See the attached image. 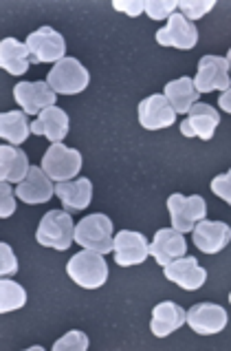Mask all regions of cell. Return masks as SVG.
<instances>
[{"mask_svg": "<svg viewBox=\"0 0 231 351\" xmlns=\"http://www.w3.org/2000/svg\"><path fill=\"white\" fill-rule=\"evenodd\" d=\"M66 274L79 287L99 289L108 280V263L104 261V254L93 252V250H82V252L73 254V258H68Z\"/></svg>", "mask_w": 231, "mask_h": 351, "instance_id": "obj_1", "label": "cell"}, {"mask_svg": "<svg viewBox=\"0 0 231 351\" xmlns=\"http://www.w3.org/2000/svg\"><path fill=\"white\" fill-rule=\"evenodd\" d=\"M36 239L44 247H53L59 250V252L68 250L75 241V226L71 213H66V210H49L38 226Z\"/></svg>", "mask_w": 231, "mask_h": 351, "instance_id": "obj_2", "label": "cell"}, {"mask_svg": "<svg viewBox=\"0 0 231 351\" xmlns=\"http://www.w3.org/2000/svg\"><path fill=\"white\" fill-rule=\"evenodd\" d=\"M75 243L99 254L113 252V221L106 215H88L75 226Z\"/></svg>", "mask_w": 231, "mask_h": 351, "instance_id": "obj_3", "label": "cell"}, {"mask_svg": "<svg viewBox=\"0 0 231 351\" xmlns=\"http://www.w3.org/2000/svg\"><path fill=\"white\" fill-rule=\"evenodd\" d=\"M46 82L57 95H77L88 86L90 73L82 66L79 60L64 58L53 64V69L46 75Z\"/></svg>", "mask_w": 231, "mask_h": 351, "instance_id": "obj_4", "label": "cell"}, {"mask_svg": "<svg viewBox=\"0 0 231 351\" xmlns=\"http://www.w3.org/2000/svg\"><path fill=\"white\" fill-rule=\"evenodd\" d=\"M169 219H172V228L178 232H194L196 223H200L207 217V204L203 197H185L180 193L169 195L167 199Z\"/></svg>", "mask_w": 231, "mask_h": 351, "instance_id": "obj_5", "label": "cell"}, {"mask_svg": "<svg viewBox=\"0 0 231 351\" xmlns=\"http://www.w3.org/2000/svg\"><path fill=\"white\" fill-rule=\"evenodd\" d=\"M42 170L53 182H71L82 170V155L75 148H66L62 142L51 144L42 157Z\"/></svg>", "mask_w": 231, "mask_h": 351, "instance_id": "obj_6", "label": "cell"}, {"mask_svg": "<svg viewBox=\"0 0 231 351\" xmlns=\"http://www.w3.org/2000/svg\"><path fill=\"white\" fill-rule=\"evenodd\" d=\"M27 49L31 53V62L44 64V62H59L66 56V43L62 34H57L53 27H40L38 32L27 36Z\"/></svg>", "mask_w": 231, "mask_h": 351, "instance_id": "obj_7", "label": "cell"}, {"mask_svg": "<svg viewBox=\"0 0 231 351\" xmlns=\"http://www.w3.org/2000/svg\"><path fill=\"white\" fill-rule=\"evenodd\" d=\"M198 93H212V91H227L231 86L229 80V60L220 56H205L200 58L198 71L194 77Z\"/></svg>", "mask_w": 231, "mask_h": 351, "instance_id": "obj_8", "label": "cell"}, {"mask_svg": "<svg viewBox=\"0 0 231 351\" xmlns=\"http://www.w3.org/2000/svg\"><path fill=\"white\" fill-rule=\"evenodd\" d=\"M14 97L27 115L38 117L46 108L55 106L57 93L49 86V82H20L14 86Z\"/></svg>", "mask_w": 231, "mask_h": 351, "instance_id": "obj_9", "label": "cell"}, {"mask_svg": "<svg viewBox=\"0 0 231 351\" xmlns=\"http://www.w3.org/2000/svg\"><path fill=\"white\" fill-rule=\"evenodd\" d=\"M113 254H115V263L122 267H133L144 263L150 256V243L141 232H135V230H122L115 237L113 243Z\"/></svg>", "mask_w": 231, "mask_h": 351, "instance_id": "obj_10", "label": "cell"}, {"mask_svg": "<svg viewBox=\"0 0 231 351\" xmlns=\"http://www.w3.org/2000/svg\"><path fill=\"white\" fill-rule=\"evenodd\" d=\"M154 38L161 47L194 49L198 43V29L194 23H189L183 14H172L167 18V27L159 29Z\"/></svg>", "mask_w": 231, "mask_h": 351, "instance_id": "obj_11", "label": "cell"}, {"mask_svg": "<svg viewBox=\"0 0 231 351\" xmlns=\"http://www.w3.org/2000/svg\"><path fill=\"white\" fill-rule=\"evenodd\" d=\"M220 124V115L212 104H194L192 111L180 122V135L183 137H198L203 142L214 139V133Z\"/></svg>", "mask_w": 231, "mask_h": 351, "instance_id": "obj_12", "label": "cell"}, {"mask_svg": "<svg viewBox=\"0 0 231 351\" xmlns=\"http://www.w3.org/2000/svg\"><path fill=\"white\" fill-rule=\"evenodd\" d=\"M53 195H55L53 179L44 173L42 166H31L29 175L16 186V197L29 206L46 204Z\"/></svg>", "mask_w": 231, "mask_h": 351, "instance_id": "obj_13", "label": "cell"}, {"mask_svg": "<svg viewBox=\"0 0 231 351\" xmlns=\"http://www.w3.org/2000/svg\"><path fill=\"white\" fill-rule=\"evenodd\" d=\"M176 122V111L172 104L167 102L163 93H154L146 97L139 104V124L146 130H159V128H169Z\"/></svg>", "mask_w": 231, "mask_h": 351, "instance_id": "obj_14", "label": "cell"}, {"mask_svg": "<svg viewBox=\"0 0 231 351\" xmlns=\"http://www.w3.org/2000/svg\"><path fill=\"white\" fill-rule=\"evenodd\" d=\"M163 274L167 280H172L178 287L187 289V292L200 289L207 280V269L200 267L196 256H180L172 261V263L163 267Z\"/></svg>", "mask_w": 231, "mask_h": 351, "instance_id": "obj_15", "label": "cell"}, {"mask_svg": "<svg viewBox=\"0 0 231 351\" xmlns=\"http://www.w3.org/2000/svg\"><path fill=\"white\" fill-rule=\"evenodd\" d=\"M150 254L154 256L159 265H169L172 261L187 254V241L183 232H178L174 228H161L150 243Z\"/></svg>", "mask_w": 231, "mask_h": 351, "instance_id": "obj_16", "label": "cell"}, {"mask_svg": "<svg viewBox=\"0 0 231 351\" xmlns=\"http://www.w3.org/2000/svg\"><path fill=\"white\" fill-rule=\"evenodd\" d=\"M187 325L200 336H214L227 327V312L214 303H198L187 312Z\"/></svg>", "mask_w": 231, "mask_h": 351, "instance_id": "obj_17", "label": "cell"}, {"mask_svg": "<svg viewBox=\"0 0 231 351\" xmlns=\"http://www.w3.org/2000/svg\"><path fill=\"white\" fill-rule=\"evenodd\" d=\"M231 228L225 221H207L203 219L194 228V245L205 254H218L229 245Z\"/></svg>", "mask_w": 231, "mask_h": 351, "instance_id": "obj_18", "label": "cell"}, {"mask_svg": "<svg viewBox=\"0 0 231 351\" xmlns=\"http://www.w3.org/2000/svg\"><path fill=\"white\" fill-rule=\"evenodd\" d=\"M55 195L59 197L66 213H82L90 206L93 199V184L86 177L71 179V182H59L55 186Z\"/></svg>", "mask_w": 231, "mask_h": 351, "instance_id": "obj_19", "label": "cell"}, {"mask_svg": "<svg viewBox=\"0 0 231 351\" xmlns=\"http://www.w3.org/2000/svg\"><path fill=\"white\" fill-rule=\"evenodd\" d=\"M187 323V312L176 303L163 300L152 309V320H150V329L157 338H167L172 332L180 329Z\"/></svg>", "mask_w": 231, "mask_h": 351, "instance_id": "obj_20", "label": "cell"}, {"mask_svg": "<svg viewBox=\"0 0 231 351\" xmlns=\"http://www.w3.org/2000/svg\"><path fill=\"white\" fill-rule=\"evenodd\" d=\"M31 133L44 135L51 144L62 142L68 133V115L57 106L46 108L36 117V122H31Z\"/></svg>", "mask_w": 231, "mask_h": 351, "instance_id": "obj_21", "label": "cell"}, {"mask_svg": "<svg viewBox=\"0 0 231 351\" xmlns=\"http://www.w3.org/2000/svg\"><path fill=\"white\" fill-rule=\"evenodd\" d=\"M29 170H31V166H29V157L23 148L14 144H5L0 148V175H3V182L20 184L29 175Z\"/></svg>", "mask_w": 231, "mask_h": 351, "instance_id": "obj_22", "label": "cell"}, {"mask_svg": "<svg viewBox=\"0 0 231 351\" xmlns=\"http://www.w3.org/2000/svg\"><path fill=\"white\" fill-rule=\"evenodd\" d=\"M163 95L167 97V102L172 104V108L178 113H189L192 111V106L198 104V91H196V84L192 77H178V80H172V82L165 84V91Z\"/></svg>", "mask_w": 231, "mask_h": 351, "instance_id": "obj_23", "label": "cell"}, {"mask_svg": "<svg viewBox=\"0 0 231 351\" xmlns=\"http://www.w3.org/2000/svg\"><path fill=\"white\" fill-rule=\"evenodd\" d=\"M31 64V53H29L27 45L18 43L16 38H5L0 43V66L12 75H23L29 71Z\"/></svg>", "mask_w": 231, "mask_h": 351, "instance_id": "obj_24", "label": "cell"}, {"mask_svg": "<svg viewBox=\"0 0 231 351\" xmlns=\"http://www.w3.org/2000/svg\"><path fill=\"white\" fill-rule=\"evenodd\" d=\"M29 133H31V122L27 119L25 111H7L0 115V137L5 142L20 146L27 142Z\"/></svg>", "mask_w": 231, "mask_h": 351, "instance_id": "obj_25", "label": "cell"}, {"mask_svg": "<svg viewBox=\"0 0 231 351\" xmlns=\"http://www.w3.org/2000/svg\"><path fill=\"white\" fill-rule=\"evenodd\" d=\"M25 305H27L25 287L20 283H16V280L3 278V283H0V312L9 314V312H16V309L25 307Z\"/></svg>", "mask_w": 231, "mask_h": 351, "instance_id": "obj_26", "label": "cell"}, {"mask_svg": "<svg viewBox=\"0 0 231 351\" xmlns=\"http://www.w3.org/2000/svg\"><path fill=\"white\" fill-rule=\"evenodd\" d=\"M216 7V0H178V14H183L189 23L205 18L207 12Z\"/></svg>", "mask_w": 231, "mask_h": 351, "instance_id": "obj_27", "label": "cell"}, {"mask_svg": "<svg viewBox=\"0 0 231 351\" xmlns=\"http://www.w3.org/2000/svg\"><path fill=\"white\" fill-rule=\"evenodd\" d=\"M86 349H88V336L84 332H77V329L64 334L53 345V351H86Z\"/></svg>", "mask_w": 231, "mask_h": 351, "instance_id": "obj_28", "label": "cell"}, {"mask_svg": "<svg viewBox=\"0 0 231 351\" xmlns=\"http://www.w3.org/2000/svg\"><path fill=\"white\" fill-rule=\"evenodd\" d=\"M176 9L178 0H146V14L152 20H167Z\"/></svg>", "mask_w": 231, "mask_h": 351, "instance_id": "obj_29", "label": "cell"}, {"mask_svg": "<svg viewBox=\"0 0 231 351\" xmlns=\"http://www.w3.org/2000/svg\"><path fill=\"white\" fill-rule=\"evenodd\" d=\"M16 213V190H12L9 182L0 184V217L9 219Z\"/></svg>", "mask_w": 231, "mask_h": 351, "instance_id": "obj_30", "label": "cell"}, {"mask_svg": "<svg viewBox=\"0 0 231 351\" xmlns=\"http://www.w3.org/2000/svg\"><path fill=\"white\" fill-rule=\"evenodd\" d=\"M18 272V261L9 243H0V274L14 276Z\"/></svg>", "mask_w": 231, "mask_h": 351, "instance_id": "obj_31", "label": "cell"}, {"mask_svg": "<svg viewBox=\"0 0 231 351\" xmlns=\"http://www.w3.org/2000/svg\"><path fill=\"white\" fill-rule=\"evenodd\" d=\"M212 193L218 195L223 202H227L231 206V168L223 175H216L212 182Z\"/></svg>", "mask_w": 231, "mask_h": 351, "instance_id": "obj_32", "label": "cell"}, {"mask_svg": "<svg viewBox=\"0 0 231 351\" xmlns=\"http://www.w3.org/2000/svg\"><path fill=\"white\" fill-rule=\"evenodd\" d=\"M113 7L117 9V12H124L128 16L137 18V16H141L146 12V0H126V3H124V0H115Z\"/></svg>", "mask_w": 231, "mask_h": 351, "instance_id": "obj_33", "label": "cell"}, {"mask_svg": "<svg viewBox=\"0 0 231 351\" xmlns=\"http://www.w3.org/2000/svg\"><path fill=\"white\" fill-rule=\"evenodd\" d=\"M218 106L223 108V111H227V113H231V86L227 88V91L218 97Z\"/></svg>", "mask_w": 231, "mask_h": 351, "instance_id": "obj_34", "label": "cell"}, {"mask_svg": "<svg viewBox=\"0 0 231 351\" xmlns=\"http://www.w3.org/2000/svg\"><path fill=\"white\" fill-rule=\"evenodd\" d=\"M227 60H229V69H231V49L227 51Z\"/></svg>", "mask_w": 231, "mask_h": 351, "instance_id": "obj_35", "label": "cell"}, {"mask_svg": "<svg viewBox=\"0 0 231 351\" xmlns=\"http://www.w3.org/2000/svg\"><path fill=\"white\" fill-rule=\"evenodd\" d=\"M229 303H231V292H229Z\"/></svg>", "mask_w": 231, "mask_h": 351, "instance_id": "obj_36", "label": "cell"}]
</instances>
